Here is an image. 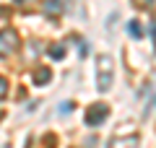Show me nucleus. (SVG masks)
Masks as SVG:
<instances>
[{
    "instance_id": "obj_1",
    "label": "nucleus",
    "mask_w": 156,
    "mask_h": 148,
    "mask_svg": "<svg viewBox=\"0 0 156 148\" xmlns=\"http://www.w3.org/2000/svg\"><path fill=\"white\" fill-rule=\"evenodd\" d=\"M112 83H115V60L109 55H99L96 57V88L107 93Z\"/></svg>"
},
{
    "instance_id": "obj_2",
    "label": "nucleus",
    "mask_w": 156,
    "mask_h": 148,
    "mask_svg": "<svg viewBox=\"0 0 156 148\" xmlns=\"http://www.w3.org/2000/svg\"><path fill=\"white\" fill-rule=\"evenodd\" d=\"M18 44H21V39H18L16 29H0V57L16 55Z\"/></svg>"
},
{
    "instance_id": "obj_3",
    "label": "nucleus",
    "mask_w": 156,
    "mask_h": 148,
    "mask_svg": "<svg viewBox=\"0 0 156 148\" xmlns=\"http://www.w3.org/2000/svg\"><path fill=\"white\" fill-rule=\"evenodd\" d=\"M107 117H109V107L101 104V101H96V104H91L89 109H86L83 120H86V125H89V127H99V125H104Z\"/></svg>"
},
{
    "instance_id": "obj_4",
    "label": "nucleus",
    "mask_w": 156,
    "mask_h": 148,
    "mask_svg": "<svg viewBox=\"0 0 156 148\" xmlns=\"http://www.w3.org/2000/svg\"><path fill=\"white\" fill-rule=\"evenodd\" d=\"M107 148H140V140L138 135H120V138H112Z\"/></svg>"
},
{
    "instance_id": "obj_5",
    "label": "nucleus",
    "mask_w": 156,
    "mask_h": 148,
    "mask_svg": "<svg viewBox=\"0 0 156 148\" xmlns=\"http://www.w3.org/2000/svg\"><path fill=\"white\" fill-rule=\"evenodd\" d=\"M42 11H44L47 16H60V13L65 11V0H44Z\"/></svg>"
},
{
    "instance_id": "obj_6",
    "label": "nucleus",
    "mask_w": 156,
    "mask_h": 148,
    "mask_svg": "<svg viewBox=\"0 0 156 148\" xmlns=\"http://www.w3.org/2000/svg\"><path fill=\"white\" fill-rule=\"evenodd\" d=\"M52 81V70L50 68H37V70H34V83H37V86H47V83Z\"/></svg>"
},
{
    "instance_id": "obj_7",
    "label": "nucleus",
    "mask_w": 156,
    "mask_h": 148,
    "mask_svg": "<svg viewBox=\"0 0 156 148\" xmlns=\"http://www.w3.org/2000/svg\"><path fill=\"white\" fill-rule=\"evenodd\" d=\"M47 52H50V57H52V60H62L68 49H65V44H52V47L47 49Z\"/></svg>"
},
{
    "instance_id": "obj_8",
    "label": "nucleus",
    "mask_w": 156,
    "mask_h": 148,
    "mask_svg": "<svg viewBox=\"0 0 156 148\" xmlns=\"http://www.w3.org/2000/svg\"><path fill=\"white\" fill-rule=\"evenodd\" d=\"M128 34L133 39H140L143 37V26H140V21H128Z\"/></svg>"
},
{
    "instance_id": "obj_9",
    "label": "nucleus",
    "mask_w": 156,
    "mask_h": 148,
    "mask_svg": "<svg viewBox=\"0 0 156 148\" xmlns=\"http://www.w3.org/2000/svg\"><path fill=\"white\" fill-rule=\"evenodd\" d=\"M5 96H8V81H5L3 76H0V101H3Z\"/></svg>"
},
{
    "instance_id": "obj_10",
    "label": "nucleus",
    "mask_w": 156,
    "mask_h": 148,
    "mask_svg": "<svg viewBox=\"0 0 156 148\" xmlns=\"http://www.w3.org/2000/svg\"><path fill=\"white\" fill-rule=\"evenodd\" d=\"M78 52H81V57H86V55H89V44H86V42H78Z\"/></svg>"
},
{
    "instance_id": "obj_11",
    "label": "nucleus",
    "mask_w": 156,
    "mask_h": 148,
    "mask_svg": "<svg viewBox=\"0 0 156 148\" xmlns=\"http://www.w3.org/2000/svg\"><path fill=\"white\" fill-rule=\"evenodd\" d=\"M151 42H154V47H156V21H151Z\"/></svg>"
},
{
    "instance_id": "obj_12",
    "label": "nucleus",
    "mask_w": 156,
    "mask_h": 148,
    "mask_svg": "<svg viewBox=\"0 0 156 148\" xmlns=\"http://www.w3.org/2000/svg\"><path fill=\"white\" fill-rule=\"evenodd\" d=\"M73 109V104H70V101H65V107H60V115H62V112H65V115H68V112H70Z\"/></svg>"
},
{
    "instance_id": "obj_13",
    "label": "nucleus",
    "mask_w": 156,
    "mask_h": 148,
    "mask_svg": "<svg viewBox=\"0 0 156 148\" xmlns=\"http://www.w3.org/2000/svg\"><path fill=\"white\" fill-rule=\"evenodd\" d=\"M140 5H154V0H138Z\"/></svg>"
}]
</instances>
